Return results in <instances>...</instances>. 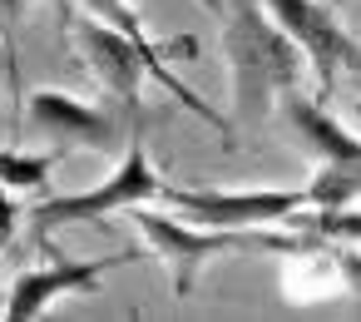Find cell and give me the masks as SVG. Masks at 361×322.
<instances>
[{"mask_svg": "<svg viewBox=\"0 0 361 322\" xmlns=\"http://www.w3.org/2000/svg\"><path fill=\"white\" fill-rule=\"evenodd\" d=\"M50 11H55L60 35H70V30H75V16H80V0H50Z\"/></svg>", "mask_w": 361, "mask_h": 322, "instance_id": "7c38bea8", "label": "cell"}, {"mask_svg": "<svg viewBox=\"0 0 361 322\" xmlns=\"http://www.w3.org/2000/svg\"><path fill=\"white\" fill-rule=\"evenodd\" d=\"M55 159L50 154H30V149H0V184L16 189V193H35L45 189Z\"/></svg>", "mask_w": 361, "mask_h": 322, "instance_id": "9c48e42d", "label": "cell"}, {"mask_svg": "<svg viewBox=\"0 0 361 322\" xmlns=\"http://www.w3.org/2000/svg\"><path fill=\"white\" fill-rule=\"evenodd\" d=\"M262 6L297 40V50L307 55V65H312V75L322 85H331L336 75L361 80V40L322 6V0H262Z\"/></svg>", "mask_w": 361, "mask_h": 322, "instance_id": "5b68a950", "label": "cell"}, {"mask_svg": "<svg viewBox=\"0 0 361 322\" xmlns=\"http://www.w3.org/2000/svg\"><path fill=\"white\" fill-rule=\"evenodd\" d=\"M282 114H287L292 134H297L322 164H341V169H356V174H361V139L346 134V124L331 119L312 95H302V90L282 95Z\"/></svg>", "mask_w": 361, "mask_h": 322, "instance_id": "ba28073f", "label": "cell"}, {"mask_svg": "<svg viewBox=\"0 0 361 322\" xmlns=\"http://www.w3.org/2000/svg\"><path fill=\"white\" fill-rule=\"evenodd\" d=\"M40 248H45L50 263L35 268V273H20L16 287H11V297H6V317H16V322L50 312V302H60L65 292H99L104 273L139 263V248H124V253H109V258H65V253H55L50 238Z\"/></svg>", "mask_w": 361, "mask_h": 322, "instance_id": "8992f818", "label": "cell"}, {"mask_svg": "<svg viewBox=\"0 0 361 322\" xmlns=\"http://www.w3.org/2000/svg\"><path fill=\"white\" fill-rule=\"evenodd\" d=\"M11 193H16V189L0 184V248H6V243L16 238V223H20V203H16Z\"/></svg>", "mask_w": 361, "mask_h": 322, "instance_id": "8fae6325", "label": "cell"}, {"mask_svg": "<svg viewBox=\"0 0 361 322\" xmlns=\"http://www.w3.org/2000/svg\"><path fill=\"white\" fill-rule=\"evenodd\" d=\"M75 45H80V55H85V65H90L94 85L104 90V100H114V105L144 114V70H149L144 50H139L124 30H114L109 20H99V16H90V11L75 16Z\"/></svg>", "mask_w": 361, "mask_h": 322, "instance_id": "52a82bcc", "label": "cell"}, {"mask_svg": "<svg viewBox=\"0 0 361 322\" xmlns=\"http://www.w3.org/2000/svg\"><path fill=\"white\" fill-rule=\"evenodd\" d=\"M25 119L30 129L50 134L55 144H70V149H94V154H109L119 139H129L134 129H144V114L104 100V105H90V100H75L65 90H35L25 100Z\"/></svg>", "mask_w": 361, "mask_h": 322, "instance_id": "3957f363", "label": "cell"}, {"mask_svg": "<svg viewBox=\"0 0 361 322\" xmlns=\"http://www.w3.org/2000/svg\"><path fill=\"white\" fill-rule=\"evenodd\" d=\"M164 208L208 228H272L307 213L302 189H164Z\"/></svg>", "mask_w": 361, "mask_h": 322, "instance_id": "277c9868", "label": "cell"}, {"mask_svg": "<svg viewBox=\"0 0 361 322\" xmlns=\"http://www.w3.org/2000/svg\"><path fill=\"white\" fill-rule=\"evenodd\" d=\"M223 65L233 75L238 119H247V124H262L267 109L282 105V95L302 90V75H307V55L267 16L262 0H228V11H223Z\"/></svg>", "mask_w": 361, "mask_h": 322, "instance_id": "6da1fadb", "label": "cell"}, {"mask_svg": "<svg viewBox=\"0 0 361 322\" xmlns=\"http://www.w3.org/2000/svg\"><path fill=\"white\" fill-rule=\"evenodd\" d=\"M164 174L154 169L149 159V144H144V129L129 134V149L124 159L114 164V174L85 193H60V198H40L30 208V228H35V243L55 238V228H70V223H94V218H109V213H129L139 203H164Z\"/></svg>", "mask_w": 361, "mask_h": 322, "instance_id": "7a4b0ae2", "label": "cell"}, {"mask_svg": "<svg viewBox=\"0 0 361 322\" xmlns=\"http://www.w3.org/2000/svg\"><path fill=\"white\" fill-rule=\"evenodd\" d=\"M203 11H213V16H223V0H198Z\"/></svg>", "mask_w": 361, "mask_h": 322, "instance_id": "4fadbf2b", "label": "cell"}, {"mask_svg": "<svg viewBox=\"0 0 361 322\" xmlns=\"http://www.w3.org/2000/svg\"><path fill=\"white\" fill-rule=\"evenodd\" d=\"M356 114H361V105H356Z\"/></svg>", "mask_w": 361, "mask_h": 322, "instance_id": "5bb4252c", "label": "cell"}, {"mask_svg": "<svg viewBox=\"0 0 361 322\" xmlns=\"http://www.w3.org/2000/svg\"><path fill=\"white\" fill-rule=\"evenodd\" d=\"M30 0H0V50H6V65L16 70V25L25 16Z\"/></svg>", "mask_w": 361, "mask_h": 322, "instance_id": "30bf717a", "label": "cell"}]
</instances>
